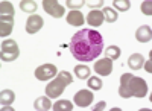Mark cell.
<instances>
[{
  "label": "cell",
  "mask_w": 152,
  "mask_h": 111,
  "mask_svg": "<svg viewBox=\"0 0 152 111\" xmlns=\"http://www.w3.org/2000/svg\"><path fill=\"white\" fill-rule=\"evenodd\" d=\"M105 55H107V58H110V59H117V58L120 56V49H119L117 46H110V47H107Z\"/></svg>",
  "instance_id": "7402d4cb"
},
{
  "label": "cell",
  "mask_w": 152,
  "mask_h": 111,
  "mask_svg": "<svg viewBox=\"0 0 152 111\" xmlns=\"http://www.w3.org/2000/svg\"><path fill=\"white\" fill-rule=\"evenodd\" d=\"M56 78H58V79H61L66 85H69V84H72V82H73V78H72V75H70L69 72H59Z\"/></svg>",
  "instance_id": "d4e9b609"
},
{
  "label": "cell",
  "mask_w": 152,
  "mask_h": 111,
  "mask_svg": "<svg viewBox=\"0 0 152 111\" xmlns=\"http://www.w3.org/2000/svg\"><path fill=\"white\" fill-rule=\"evenodd\" d=\"M88 87H90L91 90H100L102 88V81H100L99 78L93 76V78H88Z\"/></svg>",
  "instance_id": "603a6c76"
},
{
  "label": "cell",
  "mask_w": 152,
  "mask_h": 111,
  "mask_svg": "<svg viewBox=\"0 0 152 111\" xmlns=\"http://www.w3.org/2000/svg\"><path fill=\"white\" fill-rule=\"evenodd\" d=\"M143 63H145V58L140 55V53H134L128 58V66L129 69L132 70H138V69H142L143 67Z\"/></svg>",
  "instance_id": "5bb4252c"
},
{
  "label": "cell",
  "mask_w": 152,
  "mask_h": 111,
  "mask_svg": "<svg viewBox=\"0 0 152 111\" xmlns=\"http://www.w3.org/2000/svg\"><path fill=\"white\" fill-rule=\"evenodd\" d=\"M66 18H67V23L72 24V26H82L84 21H85V20H84V15H82V12H81V11H76V9L70 11Z\"/></svg>",
  "instance_id": "7c38bea8"
},
{
  "label": "cell",
  "mask_w": 152,
  "mask_h": 111,
  "mask_svg": "<svg viewBox=\"0 0 152 111\" xmlns=\"http://www.w3.org/2000/svg\"><path fill=\"white\" fill-rule=\"evenodd\" d=\"M105 105H107V104H105L104 101H102V102H99V104L94 107V111H99V110H105Z\"/></svg>",
  "instance_id": "f1b7e54d"
},
{
  "label": "cell",
  "mask_w": 152,
  "mask_h": 111,
  "mask_svg": "<svg viewBox=\"0 0 152 111\" xmlns=\"http://www.w3.org/2000/svg\"><path fill=\"white\" fill-rule=\"evenodd\" d=\"M142 12L145 15H152V2L151 0H146V2L142 3Z\"/></svg>",
  "instance_id": "484cf974"
},
{
  "label": "cell",
  "mask_w": 152,
  "mask_h": 111,
  "mask_svg": "<svg viewBox=\"0 0 152 111\" xmlns=\"http://www.w3.org/2000/svg\"><path fill=\"white\" fill-rule=\"evenodd\" d=\"M102 14H104V20L108 21V23H114L117 20V12L114 9H111V8H105Z\"/></svg>",
  "instance_id": "44dd1931"
},
{
  "label": "cell",
  "mask_w": 152,
  "mask_h": 111,
  "mask_svg": "<svg viewBox=\"0 0 152 111\" xmlns=\"http://www.w3.org/2000/svg\"><path fill=\"white\" fill-rule=\"evenodd\" d=\"M20 8L23 12H29V14L34 15V12L37 11L38 5L35 2H32V0H23V2H20Z\"/></svg>",
  "instance_id": "e0dca14e"
},
{
  "label": "cell",
  "mask_w": 152,
  "mask_h": 111,
  "mask_svg": "<svg viewBox=\"0 0 152 111\" xmlns=\"http://www.w3.org/2000/svg\"><path fill=\"white\" fill-rule=\"evenodd\" d=\"M12 110V107H9V105H2V111H11Z\"/></svg>",
  "instance_id": "4dcf8cb0"
},
{
  "label": "cell",
  "mask_w": 152,
  "mask_h": 111,
  "mask_svg": "<svg viewBox=\"0 0 152 111\" xmlns=\"http://www.w3.org/2000/svg\"><path fill=\"white\" fill-rule=\"evenodd\" d=\"M135 38L140 43H148L152 38V29L149 26H140L135 32Z\"/></svg>",
  "instance_id": "4fadbf2b"
},
{
  "label": "cell",
  "mask_w": 152,
  "mask_h": 111,
  "mask_svg": "<svg viewBox=\"0 0 152 111\" xmlns=\"http://www.w3.org/2000/svg\"><path fill=\"white\" fill-rule=\"evenodd\" d=\"M43 24H44V20L41 15H31L28 18V23H26V32L28 34H37L38 31H40L43 28Z\"/></svg>",
  "instance_id": "ba28073f"
},
{
  "label": "cell",
  "mask_w": 152,
  "mask_h": 111,
  "mask_svg": "<svg viewBox=\"0 0 152 111\" xmlns=\"http://www.w3.org/2000/svg\"><path fill=\"white\" fill-rule=\"evenodd\" d=\"M104 5V2H88V6H94V8H100Z\"/></svg>",
  "instance_id": "f546056e"
},
{
  "label": "cell",
  "mask_w": 152,
  "mask_h": 111,
  "mask_svg": "<svg viewBox=\"0 0 152 111\" xmlns=\"http://www.w3.org/2000/svg\"><path fill=\"white\" fill-rule=\"evenodd\" d=\"M14 99H15V96L11 90H2V93H0V104L2 105H9L14 102Z\"/></svg>",
  "instance_id": "2e32d148"
},
{
  "label": "cell",
  "mask_w": 152,
  "mask_h": 111,
  "mask_svg": "<svg viewBox=\"0 0 152 111\" xmlns=\"http://www.w3.org/2000/svg\"><path fill=\"white\" fill-rule=\"evenodd\" d=\"M69 47L72 55L78 61L88 63V61H93L96 56L100 55L104 49V38L97 31L82 29L72 37Z\"/></svg>",
  "instance_id": "6da1fadb"
},
{
  "label": "cell",
  "mask_w": 152,
  "mask_h": 111,
  "mask_svg": "<svg viewBox=\"0 0 152 111\" xmlns=\"http://www.w3.org/2000/svg\"><path fill=\"white\" fill-rule=\"evenodd\" d=\"M58 75V70L53 64H43L35 69V78L40 81H49Z\"/></svg>",
  "instance_id": "277c9868"
},
{
  "label": "cell",
  "mask_w": 152,
  "mask_h": 111,
  "mask_svg": "<svg viewBox=\"0 0 152 111\" xmlns=\"http://www.w3.org/2000/svg\"><path fill=\"white\" fill-rule=\"evenodd\" d=\"M87 21H88V24H90V26L97 28V26H100V24L105 21V20H104V14H102L100 11L94 9V11H91V12H88Z\"/></svg>",
  "instance_id": "8fae6325"
},
{
  "label": "cell",
  "mask_w": 152,
  "mask_h": 111,
  "mask_svg": "<svg viewBox=\"0 0 152 111\" xmlns=\"http://www.w3.org/2000/svg\"><path fill=\"white\" fill-rule=\"evenodd\" d=\"M94 72L100 76H108L113 72V59L110 58H102L100 61H96L94 64Z\"/></svg>",
  "instance_id": "52a82bcc"
},
{
  "label": "cell",
  "mask_w": 152,
  "mask_h": 111,
  "mask_svg": "<svg viewBox=\"0 0 152 111\" xmlns=\"http://www.w3.org/2000/svg\"><path fill=\"white\" fill-rule=\"evenodd\" d=\"M0 15H11L14 17V8L9 2H2L0 3Z\"/></svg>",
  "instance_id": "ffe728a7"
},
{
  "label": "cell",
  "mask_w": 152,
  "mask_h": 111,
  "mask_svg": "<svg viewBox=\"0 0 152 111\" xmlns=\"http://www.w3.org/2000/svg\"><path fill=\"white\" fill-rule=\"evenodd\" d=\"M53 110L55 111H72L73 105L70 101H58L56 104H53Z\"/></svg>",
  "instance_id": "d6986e66"
},
{
  "label": "cell",
  "mask_w": 152,
  "mask_h": 111,
  "mask_svg": "<svg viewBox=\"0 0 152 111\" xmlns=\"http://www.w3.org/2000/svg\"><path fill=\"white\" fill-rule=\"evenodd\" d=\"M43 8H44V11L47 12L49 15H52L55 18L64 17V9L66 8H62L56 0H44V2H43Z\"/></svg>",
  "instance_id": "5b68a950"
},
{
  "label": "cell",
  "mask_w": 152,
  "mask_h": 111,
  "mask_svg": "<svg viewBox=\"0 0 152 111\" xmlns=\"http://www.w3.org/2000/svg\"><path fill=\"white\" fill-rule=\"evenodd\" d=\"M18 55H20V49L14 40H5L2 43V52H0L2 61L11 63V61H15L18 58Z\"/></svg>",
  "instance_id": "3957f363"
},
{
  "label": "cell",
  "mask_w": 152,
  "mask_h": 111,
  "mask_svg": "<svg viewBox=\"0 0 152 111\" xmlns=\"http://www.w3.org/2000/svg\"><path fill=\"white\" fill-rule=\"evenodd\" d=\"M148 93V84L145 79L137 78L131 73H125L120 78V87H119V94L125 99L128 97H145Z\"/></svg>",
  "instance_id": "7a4b0ae2"
},
{
  "label": "cell",
  "mask_w": 152,
  "mask_h": 111,
  "mask_svg": "<svg viewBox=\"0 0 152 111\" xmlns=\"http://www.w3.org/2000/svg\"><path fill=\"white\" fill-rule=\"evenodd\" d=\"M85 2L84 0H78V2H75V0H67V8H81Z\"/></svg>",
  "instance_id": "4316f807"
},
{
  "label": "cell",
  "mask_w": 152,
  "mask_h": 111,
  "mask_svg": "<svg viewBox=\"0 0 152 111\" xmlns=\"http://www.w3.org/2000/svg\"><path fill=\"white\" fill-rule=\"evenodd\" d=\"M145 64V70L148 72V73H152V63H151V56H149V61H146V63H143Z\"/></svg>",
  "instance_id": "83f0119b"
},
{
  "label": "cell",
  "mask_w": 152,
  "mask_h": 111,
  "mask_svg": "<svg viewBox=\"0 0 152 111\" xmlns=\"http://www.w3.org/2000/svg\"><path fill=\"white\" fill-rule=\"evenodd\" d=\"M67 87V85L62 82L61 79H55V81H52L50 84H47L46 85V93H47V96L49 97H52V99H55V97H58L62 91H64V88Z\"/></svg>",
  "instance_id": "8992f818"
},
{
  "label": "cell",
  "mask_w": 152,
  "mask_h": 111,
  "mask_svg": "<svg viewBox=\"0 0 152 111\" xmlns=\"http://www.w3.org/2000/svg\"><path fill=\"white\" fill-rule=\"evenodd\" d=\"M75 75L76 78H79V79H88L90 78V69H88L87 66H76L75 67Z\"/></svg>",
  "instance_id": "ac0fdd59"
},
{
  "label": "cell",
  "mask_w": 152,
  "mask_h": 111,
  "mask_svg": "<svg viewBox=\"0 0 152 111\" xmlns=\"http://www.w3.org/2000/svg\"><path fill=\"white\" fill-rule=\"evenodd\" d=\"M34 107L35 110H40V111H47L52 108V102H50L49 96L47 97H38V99L34 102Z\"/></svg>",
  "instance_id": "9a60e30c"
},
{
  "label": "cell",
  "mask_w": 152,
  "mask_h": 111,
  "mask_svg": "<svg viewBox=\"0 0 152 111\" xmlns=\"http://www.w3.org/2000/svg\"><path fill=\"white\" fill-rule=\"evenodd\" d=\"M14 28V17L11 15H0V35L8 37Z\"/></svg>",
  "instance_id": "30bf717a"
},
{
  "label": "cell",
  "mask_w": 152,
  "mask_h": 111,
  "mask_svg": "<svg viewBox=\"0 0 152 111\" xmlns=\"http://www.w3.org/2000/svg\"><path fill=\"white\" fill-rule=\"evenodd\" d=\"M93 102V93L91 91H88V90H81L75 94V104L78 105V107H88Z\"/></svg>",
  "instance_id": "9c48e42d"
},
{
  "label": "cell",
  "mask_w": 152,
  "mask_h": 111,
  "mask_svg": "<svg viewBox=\"0 0 152 111\" xmlns=\"http://www.w3.org/2000/svg\"><path fill=\"white\" fill-rule=\"evenodd\" d=\"M113 6L117 8L119 11H128L129 6H131V3L128 2V0H116V2L113 3Z\"/></svg>",
  "instance_id": "cb8c5ba5"
}]
</instances>
